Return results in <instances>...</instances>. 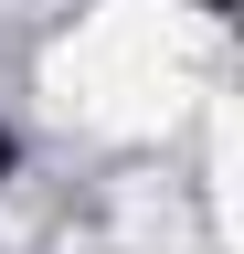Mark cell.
<instances>
[{"label":"cell","instance_id":"obj_1","mask_svg":"<svg viewBox=\"0 0 244 254\" xmlns=\"http://www.w3.org/2000/svg\"><path fill=\"white\" fill-rule=\"evenodd\" d=\"M11 170H21V138H11V127H0V180H11Z\"/></svg>","mask_w":244,"mask_h":254}]
</instances>
